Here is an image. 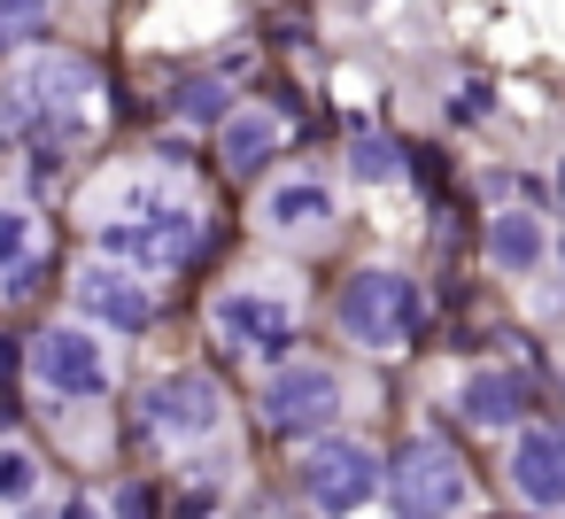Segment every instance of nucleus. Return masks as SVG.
<instances>
[{
  "instance_id": "7",
  "label": "nucleus",
  "mask_w": 565,
  "mask_h": 519,
  "mask_svg": "<svg viewBox=\"0 0 565 519\" xmlns=\"http://www.w3.org/2000/svg\"><path fill=\"white\" fill-rule=\"evenodd\" d=\"M511 480L534 504H565V434H526L511 457Z\"/></svg>"
},
{
  "instance_id": "16",
  "label": "nucleus",
  "mask_w": 565,
  "mask_h": 519,
  "mask_svg": "<svg viewBox=\"0 0 565 519\" xmlns=\"http://www.w3.org/2000/svg\"><path fill=\"white\" fill-rule=\"evenodd\" d=\"M32 473H40L32 457H0V496H24V488H32Z\"/></svg>"
},
{
  "instance_id": "20",
  "label": "nucleus",
  "mask_w": 565,
  "mask_h": 519,
  "mask_svg": "<svg viewBox=\"0 0 565 519\" xmlns=\"http://www.w3.org/2000/svg\"><path fill=\"white\" fill-rule=\"evenodd\" d=\"M17 419H24V403H17V395H9V388H0V434H9V426H17Z\"/></svg>"
},
{
  "instance_id": "6",
  "label": "nucleus",
  "mask_w": 565,
  "mask_h": 519,
  "mask_svg": "<svg viewBox=\"0 0 565 519\" xmlns=\"http://www.w3.org/2000/svg\"><path fill=\"white\" fill-rule=\"evenodd\" d=\"M32 364H40V380H47L55 395H94V388H102V349H94L86 333H47V341L32 349Z\"/></svg>"
},
{
  "instance_id": "9",
  "label": "nucleus",
  "mask_w": 565,
  "mask_h": 519,
  "mask_svg": "<svg viewBox=\"0 0 565 519\" xmlns=\"http://www.w3.org/2000/svg\"><path fill=\"white\" fill-rule=\"evenodd\" d=\"M78 295L102 310V318H117V326H148V295L132 287V279H109V272H86L78 279Z\"/></svg>"
},
{
  "instance_id": "13",
  "label": "nucleus",
  "mask_w": 565,
  "mask_h": 519,
  "mask_svg": "<svg viewBox=\"0 0 565 519\" xmlns=\"http://www.w3.org/2000/svg\"><path fill=\"white\" fill-rule=\"evenodd\" d=\"M271 218H279V225H326L333 202H326L318 187H279V194H271Z\"/></svg>"
},
{
  "instance_id": "18",
  "label": "nucleus",
  "mask_w": 565,
  "mask_h": 519,
  "mask_svg": "<svg viewBox=\"0 0 565 519\" xmlns=\"http://www.w3.org/2000/svg\"><path fill=\"white\" fill-rule=\"evenodd\" d=\"M24 248V218H0V256H17Z\"/></svg>"
},
{
  "instance_id": "8",
  "label": "nucleus",
  "mask_w": 565,
  "mask_h": 519,
  "mask_svg": "<svg viewBox=\"0 0 565 519\" xmlns=\"http://www.w3.org/2000/svg\"><path fill=\"white\" fill-rule=\"evenodd\" d=\"M519 403H526V388H519L511 372H480V380H465V419H472V426H511Z\"/></svg>"
},
{
  "instance_id": "5",
  "label": "nucleus",
  "mask_w": 565,
  "mask_h": 519,
  "mask_svg": "<svg viewBox=\"0 0 565 519\" xmlns=\"http://www.w3.org/2000/svg\"><path fill=\"white\" fill-rule=\"evenodd\" d=\"M148 426L156 434H210L217 426V388L202 372H179V380L148 388Z\"/></svg>"
},
{
  "instance_id": "12",
  "label": "nucleus",
  "mask_w": 565,
  "mask_h": 519,
  "mask_svg": "<svg viewBox=\"0 0 565 519\" xmlns=\"http://www.w3.org/2000/svg\"><path fill=\"white\" fill-rule=\"evenodd\" d=\"M488 256H495V264H511V272H526V264L542 256L534 218H495V225H488Z\"/></svg>"
},
{
  "instance_id": "3",
  "label": "nucleus",
  "mask_w": 565,
  "mask_h": 519,
  "mask_svg": "<svg viewBox=\"0 0 565 519\" xmlns=\"http://www.w3.org/2000/svg\"><path fill=\"white\" fill-rule=\"evenodd\" d=\"M457 488H465V473H457V457H449L441 442H411V449L395 457V496H403V519H441V511L457 504Z\"/></svg>"
},
{
  "instance_id": "10",
  "label": "nucleus",
  "mask_w": 565,
  "mask_h": 519,
  "mask_svg": "<svg viewBox=\"0 0 565 519\" xmlns=\"http://www.w3.org/2000/svg\"><path fill=\"white\" fill-rule=\"evenodd\" d=\"M217 326H225L233 341H264V349H287V318H279V310H264V303H248V295L217 303Z\"/></svg>"
},
{
  "instance_id": "14",
  "label": "nucleus",
  "mask_w": 565,
  "mask_h": 519,
  "mask_svg": "<svg viewBox=\"0 0 565 519\" xmlns=\"http://www.w3.org/2000/svg\"><path fill=\"white\" fill-rule=\"evenodd\" d=\"M179 117H194V125H217V117H225V86H217V78H194V86H179Z\"/></svg>"
},
{
  "instance_id": "2",
  "label": "nucleus",
  "mask_w": 565,
  "mask_h": 519,
  "mask_svg": "<svg viewBox=\"0 0 565 519\" xmlns=\"http://www.w3.org/2000/svg\"><path fill=\"white\" fill-rule=\"evenodd\" d=\"M302 488H310V504H326V511H356V504L380 488V465L364 457V442H318V449L302 457Z\"/></svg>"
},
{
  "instance_id": "17",
  "label": "nucleus",
  "mask_w": 565,
  "mask_h": 519,
  "mask_svg": "<svg viewBox=\"0 0 565 519\" xmlns=\"http://www.w3.org/2000/svg\"><path fill=\"white\" fill-rule=\"evenodd\" d=\"M0 32H40V9H0Z\"/></svg>"
},
{
  "instance_id": "15",
  "label": "nucleus",
  "mask_w": 565,
  "mask_h": 519,
  "mask_svg": "<svg viewBox=\"0 0 565 519\" xmlns=\"http://www.w3.org/2000/svg\"><path fill=\"white\" fill-rule=\"evenodd\" d=\"M395 171V148L387 140H356V179H387Z\"/></svg>"
},
{
  "instance_id": "11",
  "label": "nucleus",
  "mask_w": 565,
  "mask_h": 519,
  "mask_svg": "<svg viewBox=\"0 0 565 519\" xmlns=\"http://www.w3.org/2000/svg\"><path fill=\"white\" fill-rule=\"evenodd\" d=\"M271 148H279V125H271V117H233V125H225V163H233V171H256Z\"/></svg>"
},
{
  "instance_id": "4",
  "label": "nucleus",
  "mask_w": 565,
  "mask_h": 519,
  "mask_svg": "<svg viewBox=\"0 0 565 519\" xmlns=\"http://www.w3.org/2000/svg\"><path fill=\"white\" fill-rule=\"evenodd\" d=\"M264 411H271V426H279V434L326 426V419L341 411V380H333L326 364H287V372L264 388Z\"/></svg>"
},
{
  "instance_id": "19",
  "label": "nucleus",
  "mask_w": 565,
  "mask_h": 519,
  "mask_svg": "<svg viewBox=\"0 0 565 519\" xmlns=\"http://www.w3.org/2000/svg\"><path fill=\"white\" fill-rule=\"evenodd\" d=\"M17 357H24V341H9V333H0V380L17 372Z\"/></svg>"
},
{
  "instance_id": "1",
  "label": "nucleus",
  "mask_w": 565,
  "mask_h": 519,
  "mask_svg": "<svg viewBox=\"0 0 565 519\" xmlns=\"http://www.w3.org/2000/svg\"><path fill=\"white\" fill-rule=\"evenodd\" d=\"M341 326L364 341V349H395L418 333V287L395 279V272H356L341 287Z\"/></svg>"
}]
</instances>
